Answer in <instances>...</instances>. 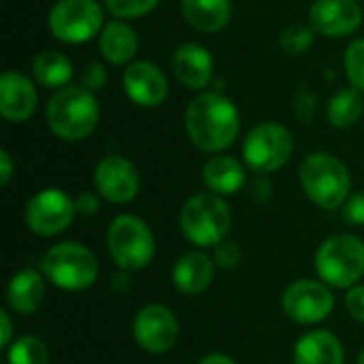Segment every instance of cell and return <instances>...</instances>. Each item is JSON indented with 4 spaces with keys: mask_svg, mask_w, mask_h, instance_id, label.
I'll use <instances>...</instances> for the list:
<instances>
[{
    "mask_svg": "<svg viewBox=\"0 0 364 364\" xmlns=\"http://www.w3.org/2000/svg\"><path fill=\"white\" fill-rule=\"evenodd\" d=\"M188 139L207 154L228 149L241 130V115L237 105L220 92H200L186 107Z\"/></svg>",
    "mask_w": 364,
    "mask_h": 364,
    "instance_id": "1",
    "label": "cell"
},
{
    "mask_svg": "<svg viewBox=\"0 0 364 364\" xmlns=\"http://www.w3.org/2000/svg\"><path fill=\"white\" fill-rule=\"evenodd\" d=\"M45 119L58 139L83 141L96 130L100 107L94 92L85 90L83 85H66L49 98L45 107Z\"/></svg>",
    "mask_w": 364,
    "mask_h": 364,
    "instance_id": "2",
    "label": "cell"
},
{
    "mask_svg": "<svg viewBox=\"0 0 364 364\" xmlns=\"http://www.w3.org/2000/svg\"><path fill=\"white\" fill-rule=\"evenodd\" d=\"M301 186L305 194L322 209H339L352 188L348 166L333 154L316 151L307 156L299 171Z\"/></svg>",
    "mask_w": 364,
    "mask_h": 364,
    "instance_id": "3",
    "label": "cell"
},
{
    "mask_svg": "<svg viewBox=\"0 0 364 364\" xmlns=\"http://www.w3.org/2000/svg\"><path fill=\"white\" fill-rule=\"evenodd\" d=\"M230 207L220 194H194L181 209L179 226L188 241L198 247L220 245L230 230Z\"/></svg>",
    "mask_w": 364,
    "mask_h": 364,
    "instance_id": "4",
    "label": "cell"
},
{
    "mask_svg": "<svg viewBox=\"0 0 364 364\" xmlns=\"http://www.w3.org/2000/svg\"><path fill=\"white\" fill-rule=\"evenodd\" d=\"M41 269L51 284L62 290H85L94 284L98 275L96 256L75 241H64L53 245L41 260Z\"/></svg>",
    "mask_w": 364,
    "mask_h": 364,
    "instance_id": "5",
    "label": "cell"
},
{
    "mask_svg": "<svg viewBox=\"0 0 364 364\" xmlns=\"http://www.w3.org/2000/svg\"><path fill=\"white\" fill-rule=\"evenodd\" d=\"M320 279L335 288H352L364 275V243L354 235L326 239L316 254Z\"/></svg>",
    "mask_w": 364,
    "mask_h": 364,
    "instance_id": "6",
    "label": "cell"
},
{
    "mask_svg": "<svg viewBox=\"0 0 364 364\" xmlns=\"http://www.w3.org/2000/svg\"><path fill=\"white\" fill-rule=\"evenodd\" d=\"M107 245L113 262L124 271L145 269L156 254L154 235L149 226L136 215L115 218L107 232Z\"/></svg>",
    "mask_w": 364,
    "mask_h": 364,
    "instance_id": "7",
    "label": "cell"
},
{
    "mask_svg": "<svg viewBox=\"0 0 364 364\" xmlns=\"http://www.w3.org/2000/svg\"><path fill=\"white\" fill-rule=\"evenodd\" d=\"M49 32L68 45H79L105 28V13L98 0H58L47 17Z\"/></svg>",
    "mask_w": 364,
    "mask_h": 364,
    "instance_id": "8",
    "label": "cell"
},
{
    "mask_svg": "<svg viewBox=\"0 0 364 364\" xmlns=\"http://www.w3.org/2000/svg\"><path fill=\"white\" fill-rule=\"evenodd\" d=\"M292 151V132L277 122H262L254 126L243 141V160L260 175L279 171L290 160Z\"/></svg>",
    "mask_w": 364,
    "mask_h": 364,
    "instance_id": "9",
    "label": "cell"
},
{
    "mask_svg": "<svg viewBox=\"0 0 364 364\" xmlns=\"http://www.w3.org/2000/svg\"><path fill=\"white\" fill-rule=\"evenodd\" d=\"M75 213V200L66 192L58 188H47L30 198L26 207V222L32 232L41 237H53L64 232L73 224Z\"/></svg>",
    "mask_w": 364,
    "mask_h": 364,
    "instance_id": "10",
    "label": "cell"
},
{
    "mask_svg": "<svg viewBox=\"0 0 364 364\" xmlns=\"http://www.w3.org/2000/svg\"><path fill=\"white\" fill-rule=\"evenodd\" d=\"M282 305L290 320L299 324H318L333 314L335 299L324 284L314 279H299L286 288Z\"/></svg>",
    "mask_w": 364,
    "mask_h": 364,
    "instance_id": "11",
    "label": "cell"
},
{
    "mask_svg": "<svg viewBox=\"0 0 364 364\" xmlns=\"http://www.w3.org/2000/svg\"><path fill=\"white\" fill-rule=\"evenodd\" d=\"M136 343L149 354L168 352L179 337V322L164 305H145L132 324Z\"/></svg>",
    "mask_w": 364,
    "mask_h": 364,
    "instance_id": "12",
    "label": "cell"
},
{
    "mask_svg": "<svg viewBox=\"0 0 364 364\" xmlns=\"http://www.w3.org/2000/svg\"><path fill=\"white\" fill-rule=\"evenodd\" d=\"M94 183L98 194H102V198L117 205L134 200L141 188L136 166L124 156L102 158L94 171Z\"/></svg>",
    "mask_w": 364,
    "mask_h": 364,
    "instance_id": "13",
    "label": "cell"
},
{
    "mask_svg": "<svg viewBox=\"0 0 364 364\" xmlns=\"http://www.w3.org/2000/svg\"><path fill=\"white\" fill-rule=\"evenodd\" d=\"M122 85L130 102L139 107H160L168 96V79L162 68L147 60L130 62L124 70Z\"/></svg>",
    "mask_w": 364,
    "mask_h": 364,
    "instance_id": "14",
    "label": "cell"
},
{
    "mask_svg": "<svg viewBox=\"0 0 364 364\" xmlns=\"http://www.w3.org/2000/svg\"><path fill=\"white\" fill-rule=\"evenodd\" d=\"M363 23L358 0H316L309 9V26L324 36L343 38L354 34Z\"/></svg>",
    "mask_w": 364,
    "mask_h": 364,
    "instance_id": "15",
    "label": "cell"
},
{
    "mask_svg": "<svg viewBox=\"0 0 364 364\" xmlns=\"http://www.w3.org/2000/svg\"><path fill=\"white\" fill-rule=\"evenodd\" d=\"M171 68L175 79L183 87L200 92L211 83L215 62L207 47L198 43H183L175 49L171 58Z\"/></svg>",
    "mask_w": 364,
    "mask_h": 364,
    "instance_id": "16",
    "label": "cell"
},
{
    "mask_svg": "<svg viewBox=\"0 0 364 364\" xmlns=\"http://www.w3.org/2000/svg\"><path fill=\"white\" fill-rule=\"evenodd\" d=\"M38 105V94L26 75L6 70L0 77V113L6 122L19 124L32 117Z\"/></svg>",
    "mask_w": 364,
    "mask_h": 364,
    "instance_id": "17",
    "label": "cell"
},
{
    "mask_svg": "<svg viewBox=\"0 0 364 364\" xmlns=\"http://www.w3.org/2000/svg\"><path fill=\"white\" fill-rule=\"evenodd\" d=\"M213 260L203 254V252H190V254H183L175 269H173V282H175V288L181 292V294H188V296H196L200 292H205L211 282H213Z\"/></svg>",
    "mask_w": 364,
    "mask_h": 364,
    "instance_id": "18",
    "label": "cell"
},
{
    "mask_svg": "<svg viewBox=\"0 0 364 364\" xmlns=\"http://www.w3.org/2000/svg\"><path fill=\"white\" fill-rule=\"evenodd\" d=\"M98 49L109 64H130L139 51V36L124 19H113L105 23L98 38Z\"/></svg>",
    "mask_w": 364,
    "mask_h": 364,
    "instance_id": "19",
    "label": "cell"
},
{
    "mask_svg": "<svg viewBox=\"0 0 364 364\" xmlns=\"http://www.w3.org/2000/svg\"><path fill=\"white\" fill-rule=\"evenodd\" d=\"M341 341L328 331H311L303 335L294 348V364H343Z\"/></svg>",
    "mask_w": 364,
    "mask_h": 364,
    "instance_id": "20",
    "label": "cell"
},
{
    "mask_svg": "<svg viewBox=\"0 0 364 364\" xmlns=\"http://www.w3.org/2000/svg\"><path fill=\"white\" fill-rule=\"evenodd\" d=\"M183 19L200 32H220L230 23L232 2L230 0H181Z\"/></svg>",
    "mask_w": 364,
    "mask_h": 364,
    "instance_id": "21",
    "label": "cell"
},
{
    "mask_svg": "<svg viewBox=\"0 0 364 364\" xmlns=\"http://www.w3.org/2000/svg\"><path fill=\"white\" fill-rule=\"evenodd\" d=\"M205 186L220 196H230L245 186V168L232 156H213L203 166Z\"/></svg>",
    "mask_w": 364,
    "mask_h": 364,
    "instance_id": "22",
    "label": "cell"
},
{
    "mask_svg": "<svg viewBox=\"0 0 364 364\" xmlns=\"http://www.w3.org/2000/svg\"><path fill=\"white\" fill-rule=\"evenodd\" d=\"M45 299V284L38 273L34 271H19L13 275L6 288V301L13 311L21 316H30L38 311Z\"/></svg>",
    "mask_w": 364,
    "mask_h": 364,
    "instance_id": "23",
    "label": "cell"
},
{
    "mask_svg": "<svg viewBox=\"0 0 364 364\" xmlns=\"http://www.w3.org/2000/svg\"><path fill=\"white\" fill-rule=\"evenodd\" d=\"M32 75L34 81L47 90H62L70 85L73 79V62L66 53L55 49H43L32 60Z\"/></svg>",
    "mask_w": 364,
    "mask_h": 364,
    "instance_id": "24",
    "label": "cell"
},
{
    "mask_svg": "<svg viewBox=\"0 0 364 364\" xmlns=\"http://www.w3.org/2000/svg\"><path fill=\"white\" fill-rule=\"evenodd\" d=\"M363 92H358L356 87H343L331 96L326 107V117L335 128H350L363 117Z\"/></svg>",
    "mask_w": 364,
    "mask_h": 364,
    "instance_id": "25",
    "label": "cell"
},
{
    "mask_svg": "<svg viewBox=\"0 0 364 364\" xmlns=\"http://www.w3.org/2000/svg\"><path fill=\"white\" fill-rule=\"evenodd\" d=\"M49 350L38 337H21L9 350V364H47Z\"/></svg>",
    "mask_w": 364,
    "mask_h": 364,
    "instance_id": "26",
    "label": "cell"
},
{
    "mask_svg": "<svg viewBox=\"0 0 364 364\" xmlns=\"http://www.w3.org/2000/svg\"><path fill=\"white\" fill-rule=\"evenodd\" d=\"M314 38H316V30H314L311 26L294 23V26H288V28L282 32L279 45H282L284 53L299 55V53L307 51V49L314 45Z\"/></svg>",
    "mask_w": 364,
    "mask_h": 364,
    "instance_id": "27",
    "label": "cell"
},
{
    "mask_svg": "<svg viewBox=\"0 0 364 364\" xmlns=\"http://www.w3.org/2000/svg\"><path fill=\"white\" fill-rule=\"evenodd\" d=\"M160 0H105V9L115 19H136L151 13Z\"/></svg>",
    "mask_w": 364,
    "mask_h": 364,
    "instance_id": "28",
    "label": "cell"
},
{
    "mask_svg": "<svg viewBox=\"0 0 364 364\" xmlns=\"http://www.w3.org/2000/svg\"><path fill=\"white\" fill-rule=\"evenodd\" d=\"M346 75L358 92L364 94V38H356L346 49Z\"/></svg>",
    "mask_w": 364,
    "mask_h": 364,
    "instance_id": "29",
    "label": "cell"
},
{
    "mask_svg": "<svg viewBox=\"0 0 364 364\" xmlns=\"http://www.w3.org/2000/svg\"><path fill=\"white\" fill-rule=\"evenodd\" d=\"M107 68L100 64V62H87L85 66H83V70H81V75H79V79H81V85L85 87V90H90V92H98V90H102L105 85H107Z\"/></svg>",
    "mask_w": 364,
    "mask_h": 364,
    "instance_id": "30",
    "label": "cell"
},
{
    "mask_svg": "<svg viewBox=\"0 0 364 364\" xmlns=\"http://www.w3.org/2000/svg\"><path fill=\"white\" fill-rule=\"evenodd\" d=\"M215 262L222 269H235L241 262V250L232 241H222L215 245Z\"/></svg>",
    "mask_w": 364,
    "mask_h": 364,
    "instance_id": "31",
    "label": "cell"
},
{
    "mask_svg": "<svg viewBox=\"0 0 364 364\" xmlns=\"http://www.w3.org/2000/svg\"><path fill=\"white\" fill-rule=\"evenodd\" d=\"M343 218L352 226H364V190L348 198L343 207Z\"/></svg>",
    "mask_w": 364,
    "mask_h": 364,
    "instance_id": "32",
    "label": "cell"
},
{
    "mask_svg": "<svg viewBox=\"0 0 364 364\" xmlns=\"http://www.w3.org/2000/svg\"><path fill=\"white\" fill-rule=\"evenodd\" d=\"M346 307L350 316L358 322H364V286H356L346 296Z\"/></svg>",
    "mask_w": 364,
    "mask_h": 364,
    "instance_id": "33",
    "label": "cell"
},
{
    "mask_svg": "<svg viewBox=\"0 0 364 364\" xmlns=\"http://www.w3.org/2000/svg\"><path fill=\"white\" fill-rule=\"evenodd\" d=\"M98 207H100V200L92 192H83L75 198V209L79 215H94L98 211Z\"/></svg>",
    "mask_w": 364,
    "mask_h": 364,
    "instance_id": "34",
    "label": "cell"
},
{
    "mask_svg": "<svg viewBox=\"0 0 364 364\" xmlns=\"http://www.w3.org/2000/svg\"><path fill=\"white\" fill-rule=\"evenodd\" d=\"M273 194V186L267 177H256V181L252 183V196L258 203H267Z\"/></svg>",
    "mask_w": 364,
    "mask_h": 364,
    "instance_id": "35",
    "label": "cell"
},
{
    "mask_svg": "<svg viewBox=\"0 0 364 364\" xmlns=\"http://www.w3.org/2000/svg\"><path fill=\"white\" fill-rule=\"evenodd\" d=\"M11 177H13V160H11V156H9V151L2 149V151H0V186H2V188L9 186Z\"/></svg>",
    "mask_w": 364,
    "mask_h": 364,
    "instance_id": "36",
    "label": "cell"
},
{
    "mask_svg": "<svg viewBox=\"0 0 364 364\" xmlns=\"http://www.w3.org/2000/svg\"><path fill=\"white\" fill-rule=\"evenodd\" d=\"M0 322H2V331H0V346L2 348H9V343H11V335H13V324H11V318H9V314L2 309L0 311Z\"/></svg>",
    "mask_w": 364,
    "mask_h": 364,
    "instance_id": "37",
    "label": "cell"
},
{
    "mask_svg": "<svg viewBox=\"0 0 364 364\" xmlns=\"http://www.w3.org/2000/svg\"><path fill=\"white\" fill-rule=\"evenodd\" d=\"M198 364H237L235 360H230L228 356H222V354H211V356H205Z\"/></svg>",
    "mask_w": 364,
    "mask_h": 364,
    "instance_id": "38",
    "label": "cell"
},
{
    "mask_svg": "<svg viewBox=\"0 0 364 364\" xmlns=\"http://www.w3.org/2000/svg\"><path fill=\"white\" fill-rule=\"evenodd\" d=\"M358 364H364V350L363 354H360V358H358Z\"/></svg>",
    "mask_w": 364,
    "mask_h": 364,
    "instance_id": "39",
    "label": "cell"
}]
</instances>
